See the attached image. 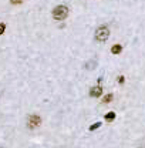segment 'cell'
Instances as JSON below:
<instances>
[{"mask_svg": "<svg viewBox=\"0 0 145 148\" xmlns=\"http://www.w3.org/2000/svg\"><path fill=\"white\" fill-rule=\"evenodd\" d=\"M95 66H97V63H95L94 60H91V61H88V63L85 64V68H87V70H93V68H95Z\"/></svg>", "mask_w": 145, "mask_h": 148, "instance_id": "7", "label": "cell"}, {"mask_svg": "<svg viewBox=\"0 0 145 148\" xmlns=\"http://www.w3.org/2000/svg\"><path fill=\"white\" fill-rule=\"evenodd\" d=\"M101 94H103V87L101 86H95V87H93L90 90V96L91 97H100Z\"/></svg>", "mask_w": 145, "mask_h": 148, "instance_id": "4", "label": "cell"}, {"mask_svg": "<svg viewBox=\"0 0 145 148\" xmlns=\"http://www.w3.org/2000/svg\"><path fill=\"white\" fill-rule=\"evenodd\" d=\"M113 98H114V96H113V94H107V96L103 98V103H104V104H107V103H110Z\"/></svg>", "mask_w": 145, "mask_h": 148, "instance_id": "8", "label": "cell"}, {"mask_svg": "<svg viewBox=\"0 0 145 148\" xmlns=\"http://www.w3.org/2000/svg\"><path fill=\"white\" fill-rule=\"evenodd\" d=\"M124 81H125L124 76H120V77H118V83H120V84H124Z\"/></svg>", "mask_w": 145, "mask_h": 148, "instance_id": "11", "label": "cell"}, {"mask_svg": "<svg viewBox=\"0 0 145 148\" xmlns=\"http://www.w3.org/2000/svg\"><path fill=\"white\" fill-rule=\"evenodd\" d=\"M114 118H115V113L114 111H110V113L105 114V121H113Z\"/></svg>", "mask_w": 145, "mask_h": 148, "instance_id": "6", "label": "cell"}, {"mask_svg": "<svg viewBox=\"0 0 145 148\" xmlns=\"http://www.w3.org/2000/svg\"><path fill=\"white\" fill-rule=\"evenodd\" d=\"M101 127V123H95V124H93V125H90V131H94V130H97V128H100Z\"/></svg>", "mask_w": 145, "mask_h": 148, "instance_id": "9", "label": "cell"}, {"mask_svg": "<svg viewBox=\"0 0 145 148\" xmlns=\"http://www.w3.org/2000/svg\"><path fill=\"white\" fill-rule=\"evenodd\" d=\"M67 16H68V7H67V6L60 4V6H57V7L53 9V19H54V20L61 21V20H64Z\"/></svg>", "mask_w": 145, "mask_h": 148, "instance_id": "1", "label": "cell"}, {"mask_svg": "<svg viewBox=\"0 0 145 148\" xmlns=\"http://www.w3.org/2000/svg\"><path fill=\"white\" fill-rule=\"evenodd\" d=\"M95 40L103 43V41H107L108 37H110V29L107 26H100L97 30H95Z\"/></svg>", "mask_w": 145, "mask_h": 148, "instance_id": "2", "label": "cell"}, {"mask_svg": "<svg viewBox=\"0 0 145 148\" xmlns=\"http://www.w3.org/2000/svg\"><path fill=\"white\" fill-rule=\"evenodd\" d=\"M40 124H41V118H40V115H37V114H31V115L28 117V120H27V127H28L30 130L37 128Z\"/></svg>", "mask_w": 145, "mask_h": 148, "instance_id": "3", "label": "cell"}, {"mask_svg": "<svg viewBox=\"0 0 145 148\" xmlns=\"http://www.w3.org/2000/svg\"><path fill=\"white\" fill-rule=\"evenodd\" d=\"M122 51V46L121 44H114L113 47H111V53L113 54H120Z\"/></svg>", "mask_w": 145, "mask_h": 148, "instance_id": "5", "label": "cell"}, {"mask_svg": "<svg viewBox=\"0 0 145 148\" xmlns=\"http://www.w3.org/2000/svg\"><path fill=\"white\" fill-rule=\"evenodd\" d=\"M21 1H23V0H10V3H11V4H20Z\"/></svg>", "mask_w": 145, "mask_h": 148, "instance_id": "12", "label": "cell"}, {"mask_svg": "<svg viewBox=\"0 0 145 148\" xmlns=\"http://www.w3.org/2000/svg\"><path fill=\"white\" fill-rule=\"evenodd\" d=\"M4 30H6V24L4 23H0V36L4 33Z\"/></svg>", "mask_w": 145, "mask_h": 148, "instance_id": "10", "label": "cell"}]
</instances>
